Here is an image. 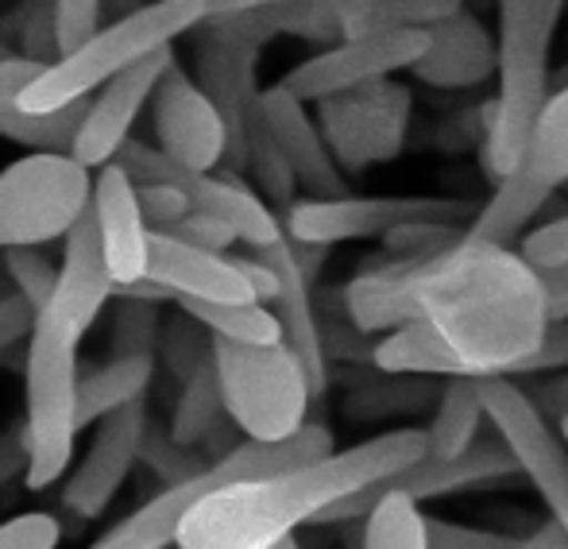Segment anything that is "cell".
<instances>
[{"label": "cell", "instance_id": "83f0119b", "mask_svg": "<svg viewBox=\"0 0 568 549\" xmlns=\"http://www.w3.org/2000/svg\"><path fill=\"white\" fill-rule=\"evenodd\" d=\"M487 414L479 399V379L476 376H453L442 379V392L434 403V418L422 429L426 437V457H460L464 449L479 441Z\"/></svg>", "mask_w": 568, "mask_h": 549}, {"label": "cell", "instance_id": "603a6c76", "mask_svg": "<svg viewBox=\"0 0 568 549\" xmlns=\"http://www.w3.org/2000/svg\"><path fill=\"white\" fill-rule=\"evenodd\" d=\"M406 74L429 90H476L495 74V39L476 16L464 8L453 20H442L426 31V51Z\"/></svg>", "mask_w": 568, "mask_h": 549}, {"label": "cell", "instance_id": "bcb514c9", "mask_svg": "<svg viewBox=\"0 0 568 549\" xmlns=\"http://www.w3.org/2000/svg\"><path fill=\"white\" fill-rule=\"evenodd\" d=\"M171 236H179L182 244H194V248H205V252H225L232 248V233L221 221H213V217H202V213H186V217L179 221V225L171 228Z\"/></svg>", "mask_w": 568, "mask_h": 549}, {"label": "cell", "instance_id": "7bdbcfd3", "mask_svg": "<svg viewBox=\"0 0 568 549\" xmlns=\"http://www.w3.org/2000/svg\"><path fill=\"white\" fill-rule=\"evenodd\" d=\"M62 527L47 511H23L0 522V549H59Z\"/></svg>", "mask_w": 568, "mask_h": 549}, {"label": "cell", "instance_id": "484cf974", "mask_svg": "<svg viewBox=\"0 0 568 549\" xmlns=\"http://www.w3.org/2000/svg\"><path fill=\"white\" fill-rule=\"evenodd\" d=\"M39 70H43V62H31L23 54H12V59L0 62V136L23 143L31 151H62V155H70V143H74V132L82 124L90 98L62 109V113H23L20 93L28 90Z\"/></svg>", "mask_w": 568, "mask_h": 549}, {"label": "cell", "instance_id": "5bb4252c", "mask_svg": "<svg viewBox=\"0 0 568 549\" xmlns=\"http://www.w3.org/2000/svg\"><path fill=\"white\" fill-rule=\"evenodd\" d=\"M426 51V31H379V35L337 39L325 51L310 54L306 62L283 78V90L302 105H317L337 93H352L359 85L383 82V78L410 70Z\"/></svg>", "mask_w": 568, "mask_h": 549}, {"label": "cell", "instance_id": "7a4b0ae2", "mask_svg": "<svg viewBox=\"0 0 568 549\" xmlns=\"http://www.w3.org/2000/svg\"><path fill=\"white\" fill-rule=\"evenodd\" d=\"M422 457H426L422 429L398 426L283 476L232 484L205 496L186 515L174 549H275L352 491L398 476Z\"/></svg>", "mask_w": 568, "mask_h": 549}, {"label": "cell", "instance_id": "681fc988", "mask_svg": "<svg viewBox=\"0 0 568 549\" xmlns=\"http://www.w3.org/2000/svg\"><path fill=\"white\" fill-rule=\"evenodd\" d=\"M232 264H236L240 278H244V283H247V291H252V298L260 302V306H267V302H275V294H278L275 272H271V267L263 264L260 256H232Z\"/></svg>", "mask_w": 568, "mask_h": 549}, {"label": "cell", "instance_id": "f6af8a7d", "mask_svg": "<svg viewBox=\"0 0 568 549\" xmlns=\"http://www.w3.org/2000/svg\"><path fill=\"white\" fill-rule=\"evenodd\" d=\"M36 309L20 298V294H0V356L12 353L16 345H28L31 329H36Z\"/></svg>", "mask_w": 568, "mask_h": 549}, {"label": "cell", "instance_id": "2e32d148", "mask_svg": "<svg viewBox=\"0 0 568 549\" xmlns=\"http://www.w3.org/2000/svg\"><path fill=\"white\" fill-rule=\"evenodd\" d=\"M151 124H155L159 151L171 163L202 174H213L225 163V121L213 109V101L197 90L190 70L179 67V59L166 67V74L159 78L155 93H151Z\"/></svg>", "mask_w": 568, "mask_h": 549}, {"label": "cell", "instance_id": "cb8c5ba5", "mask_svg": "<svg viewBox=\"0 0 568 549\" xmlns=\"http://www.w3.org/2000/svg\"><path fill=\"white\" fill-rule=\"evenodd\" d=\"M148 278H155L163 291H171L174 302H255L229 252L221 256V252L194 248V244H182L171 233H151Z\"/></svg>", "mask_w": 568, "mask_h": 549}, {"label": "cell", "instance_id": "74e56055", "mask_svg": "<svg viewBox=\"0 0 568 549\" xmlns=\"http://www.w3.org/2000/svg\"><path fill=\"white\" fill-rule=\"evenodd\" d=\"M140 465H148L151 472L163 480V488H171V484H182V480H190V476L202 472L205 460L197 449H182L166 429L148 426L143 445H140Z\"/></svg>", "mask_w": 568, "mask_h": 549}, {"label": "cell", "instance_id": "ee69618b", "mask_svg": "<svg viewBox=\"0 0 568 549\" xmlns=\"http://www.w3.org/2000/svg\"><path fill=\"white\" fill-rule=\"evenodd\" d=\"M135 202H140V213L151 233H171L190 213L186 194L174 186H163V182H155V186H135Z\"/></svg>", "mask_w": 568, "mask_h": 549}, {"label": "cell", "instance_id": "4fadbf2b", "mask_svg": "<svg viewBox=\"0 0 568 549\" xmlns=\"http://www.w3.org/2000/svg\"><path fill=\"white\" fill-rule=\"evenodd\" d=\"M518 468L510 460L507 445L499 437H484L471 449H464L460 457H422L418 465L403 468L398 476H387V480L372 484V488L352 491L348 499L333 504L329 511L317 522H356L367 519L372 507L379 504L383 496H406L414 504H429V499H449V496H464V491L476 488H495V484L515 480Z\"/></svg>", "mask_w": 568, "mask_h": 549}, {"label": "cell", "instance_id": "277c9868", "mask_svg": "<svg viewBox=\"0 0 568 549\" xmlns=\"http://www.w3.org/2000/svg\"><path fill=\"white\" fill-rule=\"evenodd\" d=\"M202 23V0H151V4L132 8L128 16L93 31L82 47L47 62L20 93V109L23 113H62V109L93 98L101 85L113 82L140 59L174 47V39L190 35Z\"/></svg>", "mask_w": 568, "mask_h": 549}, {"label": "cell", "instance_id": "30bf717a", "mask_svg": "<svg viewBox=\"0 0 568 549\" xmlns=\"http://www.w3.org/2000/svg\"><path fill=\"white\" fill-rule=\"evenodd\" d=\"M113 163L135 186H174L186 194L190 213H202V217H213L232 233V241H244L247 248H267L283 236V221L275 217L267 202L255 194L252 186H244L240 174H202V171H186V166L171 163L159 148H148V143L128 140L124 148L116 151Z\"/></svg>", "mask_w": 568, "mask_h": 549}, {"label": "cell", "instance_id": "f35d334b", "mask_svg": "<svg viewBox=\"0 0 568 549\" xmlns=\"http://www.w3.org/2000/svg\"><path fill=\"white\" fill-rule=\"evenodd\" d=\"M4 272L16 286L12 294H20L36 314L51 302L59 267H54L39 248H4Z\"/></svg>", "mask_w": 568, "mask_h": 549}, {"label": "cell", "instance_id": "9f6ffc18", "mask_svg": "<svg viewBox=\"0 0 568 549\" xmlns=\"http://www.w3.org/2000/svg\"><path fill=\"white\" fill-rule=\"evenodd\" d=\"M554 429H557V437H561L565 449H568V414H561V418H554Z\"/></svg>", "mask_w": 568, "mask_h": 549}, {"label": "cell", "instance_id": "9c48e42d", "mask_svg": "<svg viewBox=\"0 0 568 549\" xmlns=\"http://www.w3.org/2000/svg\"><path fill=\"white\" fill-rule=\"evenodd\" d=\"M479 202L471 197H418V194H390V197H298L286 210L283 233L294 244L333 248L344 241H375L403 225H456L468 228Z\"/></svg>", "mask_w": 568, "mask_h": 549}, {"label": "cell", "instance_id": "9a60e30c", "mask_svg": "<svg viewBox=\"0 0 568 549\" xmlns=\"http://www.w3.org/2000/svg\"><path fill=\"white\" fill-rule=\"evenodd\" d=\"M194 43V82L213 109L221 113L229 132V151L221 171L240 174L244 171V132L260 101V85H255V67H260V47H252L244 35H236L221 20H205Z\"/></svg>", "mask_w": 568, "mask_h": 549}, {"label": "cell", "instance_id": "d6a6232c", "mask_svg": "<svg viewBox=\"0 0 568 549\" xmlns=\"http://www.w3.org/2000/svg\"><path fill=\"white\" fill-rule=\"evenodd\" d=\"M464 12V0H367L348 23L344 39L379 35V31H429L434 23Z\"/></svg>", "mask_w": 568, "mask_h": 549}, {"label": "cell", "instance_id": "f546056e", "mask_svg": "<svg viewBox=\"0 0 568 549\" xmlns=\"http://www.w3.org/2000/svg\"><path fill=\"white\" fill-rule=\"evenodd\" d=\"M179 309L190 314L210 337L232 340V345H283L275 314L260 302H197L179 298Z\"/></svg>", "mask_w": 568, "mask_h": 549}, {"label": "cell", "instance_id": "ab89813d", "mask_svg": "<svg viewBox=\"0 0 568 549\" xmlns=\"http://www.w3.org/2000/svg\"><path fill=\"white\" fill-rule=\"evenodd\" d=\"M51 23L59 54L74 51L101 28V0H51Z\"/></svg>", "mask_w": 568, "mask_h": 549}, {"label": "cell", "instance_id": "ac0fdd59", "mask_svg": "<svg viewBox=\"0 0 568 549\" xmlns=\"http://www.w3.org/2000/svg\"><path fill=\"white\" fill-rule=\"evenodd\" d=\"M148 399L132 403V407L109 414L98 426V437L85 449L82 465L74 468V476L62 488V507L70 515H78L82 522H93L113 507L124 480L132 476V468L140 465V445L148 434Z\"/></svg>", "mask_w": 568, "mask_h": 549}, {"label": "cell", "instance_id": "11a10c76", "mask_svg": "<svg viewBox=\"0 0 568 549\" xmlns=\"http://www.w3.org/2000/svg\"><path fill=\"white\" fill-rule=\"evenodd\" d=\"M549 90H568V62L549 74Z\"/></svg>", "mask_w": 568, "mask_h": 549}, {"label": "cell", "instance_id": "f907efd6", "mask_svg": "<svg viewBox=\"0 0 568 549\" xmlns=\"http://www.w3.org/2000/svg\"><path fill=\"white\" fill-rule=\"evenodd\" d=\"M28 472V445H23L20 421L8 429H0V484L16 480V476Z\"/></svg>", "mask_w": 568, "mask_h": 549}, {"label": "cell", "instance_id": "52a82bcc", "mask_svg": "<svg viewBox=\"0 0 568 549\" xmlns=\"http://www.w3.org/2000/svg\"><path fill=\"white\" fill-rule=\"evenodd\" d=\"M568 186V90H554L518 151L515 166L495 182L491 197L479 202L471 225L476 241L515 244L530 221Z\"/></svg>", "mask_w": 568, "mask_h": 549}, {"label": "cell", "instance_id": "e575fe53", "mask_svg": "<svg viewBox=\"0 0 568 549\" xmlns=\"http://www.w3.org/2000/svg\"><path fill=\"white\" fill-rule=\"evenodd\" d=\"M364 549H426L422 507L406 496H383L364 519Z\"/></svg>", "mask_w": 568, "mask_h": 549}, {"label": "cell", "instance_id": "d6986e66", "mask_svg": "<svg viewBox=\"0 0 568 549\" xmlns=\"http://www.w3.org/2000/svg\"><path fill=\"white\" fill-rule=\"evenodd\" d=\"M252 256H260L263 264L275 272L278 294L271 302V314H275L278 329H283V345L294 353V360L302 364L310 379V392L325 395L329 392V360H325V340H322V317H317L314 302V278L302 272L298 256H294L291 236H278L267 248H255Z\"/></svg>", "mask_w": 568, "mask_h": 549}, {"label": "cell", "instance_id": "f1b7e54d", "mask_svg": "<svg viewBox=\"0 0 568 549\" xmlns=\"http://www.w3.org/2000/svg\"><path fill=\"white\" fill-rule=\"evenodd\" d=\"M151 379H155V360L148 356H113L105 368L78 376V429L140 403Z\"/></svg>", "mask_w": 568, "mask_h": 549}, {"label": "cell", "instance_id": "816d5d0a", "mask_svg": "<svg viewBox=\"0 0 568 549\" xmlns=\"http://www.w3.org/2000/svg\"><path fill=\"white\" fill-rule=\"evenodd\" d=\"M205 20H221V16H240V12H260V8H275L286 0H202Z\"/></svg>", "mask_w": 568, "mask_h": 549}, {"label": "cell", "instance_id": "c3c4849f", "mask_svg": "<svg viewBox=\"0 0 568 549\" xmlns=\"http://www.w3.org/2000/svg\"><path fill=\"white\" fill-rule=\"evenodd\" d=\"M523 392L530 395L534 407L546 414L549 421L561 418V414H568V368L549 372V379H541V384H534V387H523Z\"/></svg>", "mask_w": 568, "mask_h": 549}, {"label": "cell", "instance_id": "b9f144b4", "mask_svg": "<svg viewBox=\"0 0 568 549\" xmlns=\"http://www.w3.org/2000/svg\"><path fill=\"white\" fill-rule=\"evenodd\" d=\"M426 549H518V538L426 515Z\"/></svg>", "mask_w": 568, "mask_h": 549}, {"label": "cell", "instance_id": "4316f807", "mask_svg": "<svg viewBox=\"0 0 568 549\" xmlns=\"http://www.w3.org/2000/svg\"><path fill=\"white\" fill-rule=\"evenodd\" d=\"M375 372L383 376H414V379H453L464 376L460 360L445 348V340L426 322H406L383 333L367 353Z\"/></svg>", "mask_w": 568, "mask_h": 549}, {"label": "cell", "instance_id": "e0dca14e", "mask_svg": "<svg viewBox=\"0 0 568 549\" xmlns=\"http://www.w3.org/2000/svg\"><path fill=\"white\" fill-rule=\"evenodd\" d=\"M174 62V47L155 51L148 59H140L135 67H128L124 74H116L113 82H105L90 101H85L82 124L70 143V159L82 163L85 171H101L116 159V151L128 143L135 116L143 113V105L155 93L159 78L166 74V67Z\"/></svg>", "mask_w": 568, "mask_h": 549}, {"label": "cell", "instance_id": "ffe728a7", "mask_svg": "<svg viewBox=\"0 0 568 549\" xmlns=\"http://www.w3.org/2000/svg\"><path fill=\"white\" fill-rule=\"evenodd\" d=\"M260 121L267 124L271 140L278 143V151H283L286 166H291L302 194L306 197L348 194V179H344L341 166L333 163L317 121L310 116V109L302 105L298 98H291L278 82L260 90Z\"/></svg>", "mask_w": 568, "mask_h": 549}, {"label": "cell", "instance_id": "f5cc1de1", "mask_svg": "<svg viewBox=\"0 0 568 549\" xmlns=\"http://www.w3.org/2000/svg\"><path fill=\"white\" fill-rule=\"evenodd\" d=\"M546 291H549V309H554V322L568 317V267L561 272H546Z\"/></svg>", "mask_w": 568, "mask_h": 549}, {"label": "cell", "instance_id": "836d02e7", "mask_svg": "<svg viewBox=\"0 0 568 549\" xmlns=\"http://www.w3.org/2000/svg\"><path fill=\"white\" fill-rule=\"evenodd\" d=\"M244 171H252L255 186H260V194L267 197L271 205L291 210V205L298 202V182H294L278 143L271 140L267 124L260 121V101H255V113L244 132Z\"/></svg>", "mask_w": 568, "mask_h": 549}, {"label": "cell", "instance_id": "60d3db41", "mask_svg": "<svg viewBox=\"0 0 568 549\" xmlns=\"http://www.w3.org/2000/svg\"><path fill=\"white\" fill-rule=\"evenodd\" d=\"M518 256L541 275L568 267V213L546 221V225L534 228V233H526V241L518 244Z\"/></svg>", "mask_w": 568, "mask_h": 549}, {"label": "cell", "instance_id": "7402d4cb", "mask_svg": "<svg viewBox=\"0 0 568 549\" xmlns=\"http://www.w3.org/2000/svg\"><path fill=\"white\" fill-rule=\"evenodd\" d=\"M67 256H62L59 278H54V294L39 314H51L74 337H85L90 325L101 317V309L113 302L116 286L109 278L105 252L98 241V225H93V213L85 210V217L70 228L67 236Z\"/></svg>", "mask_w": 568, "mask_h": 549}, {"label": "cell", "instance_id": "d590c367", "mask_svg": "<svg viewBox=\"0 0 568 549\" xmlns=\"http://www.w3.org/2000/svg\"><path fill=\"white\" fill-rule=\"evenodd\" d=\"M155 360H163L171 368V376L190 379L202 364L213 360V337L194 322L190 314H174L159 325V348H155Z\"/></svg>", "mask_w": 568, "mask_h": 549}, {"label": "cell", "instance_id": "7c38bea8", "mask_svg": "<svg viewBox=\"0 0 568 549\" xmlns=\"http://www.w3.org/2000/svg\"><path fill=\"white\" fill-rule=\"evenodd\" d=\"M479 399L487 426H495V437L507 445L518 476L534 484L549 522L568 538V449L554 421L534 407V399L515 379H479Z\"/></svg>", "mask_w": 568, "mask_h": 549}, {"label": "cell", "instance_id": "1f68e13d", "mask_svg": "<svg viewBox=\"0 0 568 549\" xmlns=\"http://www.w3.org/2000/svg\"><path fill=\"white\" fill-rule=\"evenodd\" d=\"M379 384H364L348 392V418H395V414H414L437 403L442 379H414V376H383L375 372Z\"/></svg>", "mask_w": 568, "mask_h": 549}, {"label": "cell", "instance_id": "5b68a950", "mask_svg": "<svg viewBox=\"0 0 568 549\" xmlns=\"http://www.w3.org/2000/svg\"><path fill=\"white\" fill-rule=\"evenodd\" d=\"M78 345L51 314L36 317L23 353V445L28 491H47L67 476L78 441Z\"/></svg>", "mask_w": 568, "mask_h": 549}, {"label": "cell", "instance_id": "db71d44e", "mask_svg": "<svg viewBox=\"0 0 568 549\" xmlns=\"http://www.w3.org/2000/svg\"><path fill=\"white\" fill-rule=\"evenodd\" d=\"M518 549H568V538L554 527V522H541L530 538H518Z\"/></svg>", "mask_w": 568, "mask_h": 549}, {"label": "cell", "instance_id": "4dcf8cb0", "mask_svg": "<svg viewBox=\"0 0 568 549\" xmlns=\"http://www.w3.org/2000/svg\"><path fill=\"white\" fill-rule=\"evenodd\" d=\"M221 418H225V403H221L217 372H213V360H210L190 379H182V392H179V399H174L166 434H171L182 449L202 453V445H210V437L221 429Z\"/></svg>", "mask_w": 568, "mask_h": 549}, {"label": "cell", "instance_id": "8d00e7d4", "mask_svg": "<svg viewBox=\"0 0 568 549\" xmlns=\"http://www.w3.org/2000/svg\"><path fill=\"white\" fill-rule=\"evenodd\" d=\"M159 325H163L159 306L120 298L113 314V356H148V360H155Z\"/></svg>", "mask_w": 568, "mask_h": 549}, {"label": "cell", "instance_id": "d4e9b609", "mask_svg": "<svg viewBox=\"0 0 568 549\" xmlns=\"http://www.w3.org/2000/svg\"><path fill=\"white\" fill-rule=\"evenodd\" d=\"M221 488H225V480H221L217 465H205L202 472L190 476V480L159 488L148 504H140L128 519L109 527L90 549H171L182 522H186V515L194 511L205 496H213V491H221Z\"/></svg>", "mask_w": 568, "mask_h": 549}, {"label": "cell", "instance_id": "680465c9", "mask_svg": "<svg viewBox=\"0 0 568 549\" xmlns=\"http://www.w3.org/2000/svg\"><path fill=\"white\" fill-rule=\"evenodd\" d=\"M0 294H8V291H4V283H0Z\"/></svg>", "mask_w": 568, "mask_h": 549}, {"label": "cell", "instance_id": "7dc6e473", "mask_svg": "<svg viewBox=\"0 0 568 549\" xmlns=\"http://www.w3.org/2000/svg\"><path fill=\"white\" fill-rule=\"evenodd\" d=\"M565 368H568V317L549 325L546 345H541V353L526 364L523 376H546V372H565Z\"/></svg>", "mask_w": 568, "mask_h": 549}, {"label": "cell", "instance_id": "8992f818", "mask_svg": "<svg viewBox=\"0 0 568 549\" xmlns=\"http://www.w3.org/2000/svg\"><path fill=\"white\" fill-rule=\"evenodd\" d=\"M213 372L229 421L247 441H283L306 426L314 392L286 345H232L213 337Z\"/></svg>", "mask_w": 568, "mask_h": 549}, {"label": "cell", "instance_id": "44dd1931", "mask_svg": "<svg viewBox=\"0 0 568 549\" xmlns=\"http://www.w3.org/2000/svg\"><path fill=\"white\" fill-rule=\"evenodd\" d=\"M90 213L93 225H98L101 252H105L109 278H113L116 291H124L135 278L148 275L151 228L140 213V202H135V182L116 163L101 166L98 179H93Z\"/></svg>", "mask_w": 568, "mask_h": 549}, {"label": "cell", "instance_id": "6f0895ef", "mask_svg": "<svg viewBox=\"0 0 568 549\" xmlns=\"http://www.w3.org/2000/svg\"><path fill=\"white\" fill-rule=\"evenodd\" d=\"M275 549H298V542H294V538H286L283 546H275Z\"/></svg>", "mask_w": 568, "mask_h": 549}, {"label": "cell", "instance_id": "6da1fadb", "mask_svg": "<svg viewBox=\"0 0 568 549\" xmlns=\"http://www.w3.org/2000/svg\"><path fill=\"white\" fill-rule=\"evenodd\" d=\"M344 317L356 333H390L426 322L460 360L464 376L518 379L541 353L554 325L549 291L515 244L460 233L426 260H383L352 275L341 291Z\"/></svg>", "mask_w": 568, "mask_h": 549}, {"label": "cell", "instance_id": "8fae6325", "mask_svg": "<svg viewBox=\"0 0 568 549\" xmlns=\"http://www.w3.org/2000/svg\"><path fill=\"white\" fill-rule=\"evenodd\" d=\"M414 93L410 85H395L390 78L359 85L352 93L317 101V129L341 174H364L403 155L410 136Z\"/></svg>", "mask_w": 568, "mask_h": 549}, {"label": "cell", "instance_id": "3957f363", "mask_svg": "<svg viewBox=\"0 0 568 549\" xmlns=\"http://www.w3.org/2000/svg\"><path fill=\"white\" fill-rule=\"evenodd\" d=\"M565 0H499V35H495V78L499 93L487 113L479 140V163L487 179L499 182L515 166L534 121L549 101V54L561 28Z\"/></svg>", "mask_w": 568, "mask_h": 549}, {"label": "cell", "instance_id": "ba28073f", "mask_svg": "<svg viewBox=\"0 0 568 549\" xmlns=\"http://www.w3.org/2000/svg\"><path fill=\"white\" fill-rule=\"evenodd\" d=\"M93 171L62 151H31L0 171V252L62 241L90 210Z\"/></svg>", "mask_w": 568, "mask_h": 549}]
</instances>
